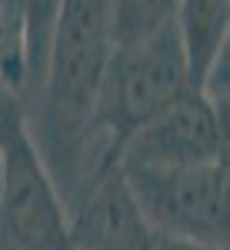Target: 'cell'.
<instances>
[{
	"mask_svg": "<svg viewBox=\"0 0 230 250\" xmlns=\"http://www.w3.org/2000/svg\"><path fill=\"white\" fill-rule=\"evenodd\" d=\"M110 0H60L37 83L23 97L30 134L60 197L117 160V150L90 134L97 87L114 50Z\"/></svg>",
	"mask_w": 230,
	"mask_h": 250,
	"instance_id": "obj_1",
	"label": "cell"
},
{
	"mask_svg": "<svg viewBox=\"0 0 230 250\" xmlns=\"http://www.w3.org/2000/svg\"><path fill=\"white\" fill-rule=\"evenodd\" d=\"M173 27L187 57L190 83L200 87L217 57L227 54L230 34V0H177Z\"/></svg>",
	"mask_w": 230,
	"mask_h": 250,
	"instance_id": "obj_7",
	"label": "cell"
},
{
	"mask_svg": "<svg viewBox=\"0 0 230 250\" xmlns=\"http://www.w3.org/2000/svg\"><path fill=\"white\" fill-rule=\"evenodd\" d=\"M0 80L23 94L27 83V0H0Z\"/></svg>",
	"mask_w": 230,
	"mask_h": 250,
	"instance_id": "obj_8",
	"label": "cell"
},
{
	"mask_svg": "<svg viewBox=\"0 0 230 250\" xmlns=\"http://www.w3.org/2000/svg\"><path fill=\"white\" fill-rule=\"evenodd\" d=\"M114 3V40L144 37L170 23L177 0H110Z\"/></svg>",
	"mask_w": 230,
	"mask_h": 250,
	"instance_id": "obj_9",
	"label": "cell"
},
{
	"mask_svg": "<svg viewBox=\"0 0 230 250\" xmlns=\"http://www.w3.org/2000/svg\"><path fill=\"white\" fill-rule=\"evenodd\" d=\"M60 0H27V83L20 100L30 94V87L37 83L40 67H43V54H47V40L54 30V17H57Z\"/></svg>",
	"mask_w": 230,
	"mask_h": 250,
	"instance_id": "obj_10",
	"label": "cell"
},
{
	"mask_svg": "<svg viewBox=\"0 0 230 250\" xmlns=\"http://www.w3.org/2000/svg\"><path fill=\"white\" fill-rule=\"evenodd\" d=\"M153 247L157 250H227V247H213V244L180 240V237H160V233H153Z\"/></svg>",
	"mask_w": 230,
	"mask_h": 250,
	"instance_id": "obj_11",
	"label": "cell"
},
{
	"mask_svg": "<svg viewBox=\"0 0 230 250\" xmlns=\"http://www.w3.org/2000/svg\"><path fill=\"white\" fill-rule=\"evenodd\" d=\"M187 87L193 83L173 20L144 37L117 40L97 87L90 134L120 154L124 140Z\"/></svg>",
	"mask_w": 230,
	"mask_h": 250,
	"instance_id": "obj_2",
	"label": "cell"
},
{
	"mask_svg": "<svg viewBox=\"0 0 230 250\" xmlns=\"http://www.w3.org/2000/svg\"><path fill=\"white\" fill-rule=\"evenodd\" d=\"M0 250H70L67 210L23 100L0 80Z\"/></svg>",
	"mask_w": 230,
	"mask_h": 250,
	"instance_id": "obj_3",
	"label": "cell"
},
{
	"mask_svg": "<svg viewBox=\"0 0 230 250\" xmlns=\"http://www.w3.org/2000/svg\"><path fill=\"white\" fill-rule=\"evenodd\" d=\"M70 250H157L153 230L140 217L124 184L120 157L100 164L63 197Z\"/></svg>",
	"mask_w": 230,
	"mask_h": 250,
	"instance_id": "obj_6",
	"label": "cell"
},
{
	"mask_svg": "<svg viewBox=\"0 0 230 250\" xmlns=\"http://www.w3.org/2000/svg\"><path fill=\"white\" fill-rule=\"evenodd\" d=\"M120 173L153 233L227 247V160L180 167L120 164Z\"/></svg>",
	"mask_w": 230,
	"mask_h": 250,
	"instance_id": "obj_4",
	"label": "cell"
},
{
	"mask_svg": "<svg viewBox=\"0 0 230 250\" xmlns=\"http://www.w3.org/2000/svg\"><path fill=\"white\" fill-rule=\"evenodd\" d=\"M210 160H227V114L200 87H187L120 147V164L180 167Z\"/></svg>",
	"mask_w": 230,
	"mask_h": 250,
	"instance_id": "obj_5",
	"label": "cell"
}]
</instances>
